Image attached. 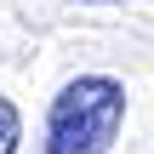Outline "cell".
I'll return each instance as SVG.
<instances>
[{"label": "cell", "instance_id": "3", "mask_svg": "<svg viewBox=\"0 0 154 154\" xmlns=\"http://www.w3.org/2000/svg\"><path fill=\"white\" fill-rule=\"evenodd\" d=\"M97 6H120V0H97Z\"/></svg>", "mask_w": 154, "mask_h": 154}, {"label": "cell", "instance_id": "1", "mask_svg": "<svg viewBox=\"0 0 154 154\" xmlns=\"http://www.w3.org/2000/svg\"><path fill=\"white\" fill-rule=\"evenodd\" d=\"M126 126V86L114 74H74L46 109L40 154H109Z\"/></svg>", "mask_w": 154, "mask_h": 154}, {"label": "cell", "instance_id": "2", "mask_svg": "<svg viewBox=\"0 0 154 154\" xmlns=\"http://www.w3.org/2000/svg\"><path fill=\"white\" fill-rule=\"evenodd\" d=\"M17 143H23V114L11 97H0V154H17Z\"/></svg>", "mask_w": 154, "mask_h": 154}]
</instances>
